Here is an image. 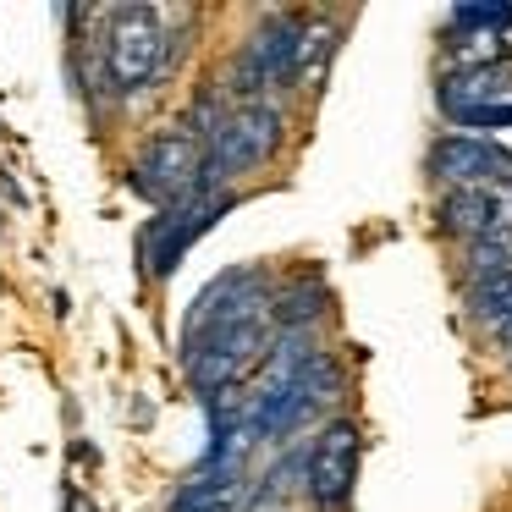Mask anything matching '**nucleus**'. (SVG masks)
I'll use <instances>...</instances> for the list:
<instances>
[{"instance_id":"f3484780","label":"nucleus","mask_w":512,"mask_h":512,"mask_svg":"<svg viewBox=\"0 0 512 512\" xmlns=\"http://www.w3.org/2000/svg\"><path fill=\"white\" fill-rule=\"evenodd\" d=\"M457 127H512V105H490V111H474V116H463Z\"/></svg>"},{"instance_id":"f03ea898","label":"nucleus","mask_w":512,"mask_h":512,"mask_svg":"<svg viewBox=\"0 0 512 512\" xmlns=\"http://www.w3.org/2000/svg\"><path fill=\"white\" fill-rule=\"evenodd\" d=\"M204 160H210V144H204V133H193L188 122L182 127H166V133H155L144 149H138L133 160V193L149 204H160V210H177V204L199 199L204 193Z\"/></svg>"},{"instance_id":"f8f14e48","label":"nucleus","mask_w":512,"mask_h":512,"mask_svg":"<svg viewBox=\"0 0 512 512\" xmlns=\"http://www.w3.org/2000/svg\"><path fill=\"white\" fill-rule=\"evenodd\" d=\"M166 512H243V468L237 463L199 468V479H188Z\"/></svg>"},{"instance_id":"7ed1b4c3","label":"nucleus","mask_w":512,"mask_h":512,"mask_svg":"<svg viewBox=\"0 0 512 512\" xmlns=\"http://www.w3.org/2000/svg\"><path fill=\"white\" fill-rule=\"evenodd\" d=\"M281 111L270 100H254V105H237V111L221 116V127L210 133V160H204V193H221V182L243 177V171L265 166L270 155L281 149Z\"/></svg>"},{"instance_id":"dca6fc26","label":"nucleus","mask_w":512,"mask_h":512,"mask_svg":"<svg viewBox=\"0 0 512 512\" xmlns=\"http://www.w3.org/2000/svg\"><path fill=\"white\" fill-rule=\"evenodd\" d=\"M452 28H512V6H457Z\"/></svg>"},{"instance_id":"1a4fd4ad","label":"nucleus","mask_w":512,"mask_h":512,"mask_svg":"<svg viewBox=\"0 0 512 512\" xmlns=\"http://www.w3.org/2000/svg\"><path fill=\"white\" fill-rule=\"evenodd\" d=\"M430 177L441 182L446 193L457 188H496V182H512V155L490 138L474 133H452L430 149Z\"/></svg>"},{"instance_id":"ddd939ff","label":"nucleus","mask_w":512,"mask_h":512,"mask_svg":"<svg viewBox=\"0 0 512 512\" xmlns=\"http://www.w3.org/2000/svg\"><path fill=\"white\" fill-rule=\"evenodd\" d=\"M270 314H276V331L281 336H309V320H320V314H325V287H320V281H298V287L276 292Z\"/></svg>"},{"instance_id":"20e7f679","label":"nucleus","mask_w":512,"mask_h":512,"mask_svg":"<svg viewBox=\"0 0 512 512\" xmlns=\"http://www.w3.org/2000/svg\"><path fill=\"white\" fill-rule=\"evenodd\" d=\"M303 28H309V17L276 12L248 34V45L237 50V67H232V89L243 94V105L265 100L270 89H292V83H298Z\"/></svg>"},{"instance_id":"0eeeda50","label":"nucleus","mask_w":512,"mask_h":512,"mask_svg":"<svg viewBox=\"0 0 512 512\" xmlns=\"http://www.w3.org/2000/svg\"><path fill=\"white\" fill-rule=\"evenodd\" d=\"M166 61V34L149 6H122L111 12V34H105V83L111 94H138Z\"/></svg>"},{"instance_id":"6e6552de","label":"nucleus","mask_w":512,"mask_h":512,"mask_svg":"<svg viewBox=\"0 0 512 512\" xmlns=\"http://www.w3.org/2000/svg\"><path fill=\"white\" fill-rule=\"evenodd\" d=\"M270 276L259 265H237V270H226V276H215L210 287L193 298V309H188V325H182V347H193L199 336H210V331H221V325H232V320H248V314H259V309H270Z\"/></svg>"},{"instance_id":"423d86ee","label":"nucleus","mask_w":512,"mask_h":512,"mask_svg":"<svg viewBox=\"0 0 512 512\" xmlns=\"http://www.w3.org/2000/svg\"><path fill=\"white\" fill-rule=\"evenodd\" d=\"M232 204H237V193H199V199L177 204V210H160L155 221H144V232H138V265H144V276L149 281L171 276L177 259L188 254Z\"/></svg>"},{"instance_id":"9d476101","label":"nucleus","mask_w":512,"mask_h":512,"mask_svg":"<svg viewBox=\"0 0 512 512\" xmlns=\"http://www.w3.org/2000/svg\"><path fill=\"white\" fill-rule=\"evenodd\" d=\"M435 100H441V111L452 116V122H463V116H474V111H490V105H512V67L507 61H490V67H457V72L441 78Z\"/></svg>"},{"instance_id":"f257e3e1","label":"nucleus","mask_w":512,"mask_h":512,"mask_svg":"<svg viewBox=\"0 0 512 512\" xmlns=\"http://www.w3.org/2000/svg\"><path fill=\"white\" fill-rule=\"evenodd\" d=\"M276 342H281V331H276V314L270 309L221 325V331L199 336V342L188 347V386L199 391L210 408L215 402H232V391L270 364Z\"/></svg>"},{"instance_id":"39448f33","label":"nucleus","mask_w":512,"mask_h":512,"mask_svg":"<svg viewBox=\"0 0 512 512\" xmlns=\"http://www.w3.org/2000/svg\"><path fill=\"white\" fill-rule=\"evenodd\" d=\"M358 457H364V435L353 419L320 424L309 457H303V496L314 512H347L358 485Z\"/></svg>"},{"instance_id":"2eb2a0df","label":"nucleus","mask_w":512,"mask_h":512,"mask_svg":"<svg viewBox=\"0 0 512 512\" xmlns=\"http://www.w3.org/2000/svg\"><path fill=\"white\" fill-rule=\"evenodd\" d=\"M468 309H474L479 325H496V331H507V325H512V270L474 281V287H468Z\"/></svg>"},{"instance_id":"4468645a","label":"nucleus","mask_w":512,"mask_h":512,"mask_svg":"<svg viewBox=\"0 0 512 512\" xmlns=\"http://www.w3.org/2000/svg\"><path fill=\"white\" fill-rule=\"evenodd\" d=\"M336 39H342V28L331 23V17H309V28H303V50H298V83L292 89H309L325 78V67H331L336 56Z\"/></svg>"},{"instance_id":"9b49d317","label":"nucleus","mask_w":512,"mask_h":512,"mask_svg":"<svg viewBox=\"0 0 512 512\" xmlns=\"http://www.w3.org/2000/svg\"><path fill=\"white\" fill-rule=\"evenodd\" d=\"M435 221H441L446 237H457V243H485V237H496L507 221V199H501V188H457L441 199V210H435Z\"/></svg>"}]
</instances>
